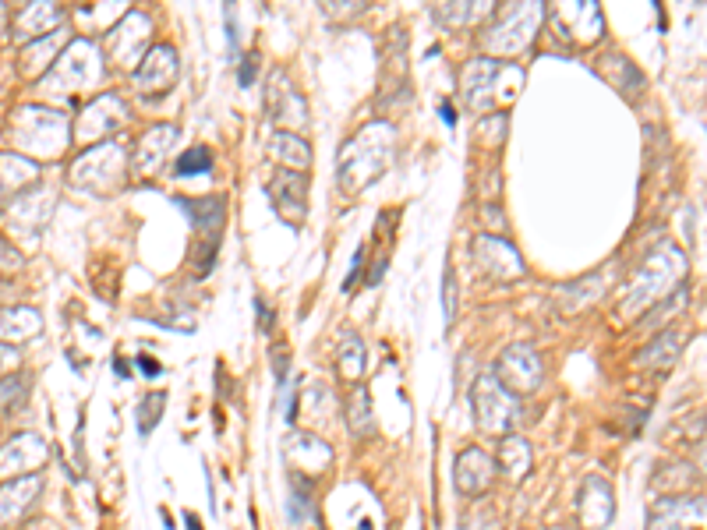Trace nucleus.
<instances>
[{"label":"nucleus","instance_id":"1","mask_svg":"<svg viewBox=\"0 0 707 530\" xmlns=\"http://www.w3.org/2000/svg\"><path fill=\"white\" fill-rule=\"evenodd\" d=\"M389 156H393V128L382 121L361 128L340 152V188L350 195L365 191L389 167Z\"/></svg>","mask_w":707,"mask_h":530},{"label":"nucleus","instance_id":"2","mask_svg":"<svg viewBox=\"0 0 707 530\" xmlns=\"http://www.w3.org/2000/svg\"><path fill=\"white\" fill-rule=\"evenodd\" d=\"M686 276V255L676 248V244H658L651 255L644 258L640 273L633 276L630 290L623 297V315H633V311H644L647 304H654L658 297L679 290V280Z\"/></svg>","mask_w":707,"mask_h":530},{"label":"nucleus","instance_id":"3","mask_svg":"<svg viewBox=\"0 0 707 530\" xmlns=\"http://www.w3.org/2000/svg\"><path fill=\"white\" fill-rule=\"evenodd\" d=\"M471 407H474V424L488 435H517V428L524 424V403L495 379V371H481L478 382L471 389Z\"/></svg>","mask_w":707,"mask_h":530},{"label":"nucleus","instance_id":"4","mask_svg":"<svg viewBox=\"0 0 707 530\" xmlns=\"http://www.w3.org/2000/svg\"><path fill=\"white\" fill-rule=\"evenodd\" d=\"M541 18H545L541 4H506L502 11H495V22L488 25L481 43H485V50L513 57V53L531 46V39L538 36Z\"/></svg>","mask_w":707,"mask_h":530},{"label":"nucleus","instance_id":"5","mask_svg":"<svg viewBox=\"0 0 707 530\" xmlns=\"http://www.w3.org/2000/svg\"><path fill=\"white\" fill-rule=\"evenodd\" d=\"M181 212L195 227V273L206 276L216 262V248H220L223 223H227V205L223 198H177Z\"/></svg>","mask_w":707,"mask_h":530},{"label":"nucleus","instance_id":"6","mask_svg":"<svg viewBox=\"0 0 707 530\" xmlns=\"http://www.w3.org/2000/svg\"><path fill=\"white\" fill-rule=\"evenodd\" d=\"M495 379L510 389L513 396H527L541 386L545 379V368H541V357L531 343H510V347L499 354L495 364Z\"/></svg>","mask_w":707,"mask_h":530},{"label":"nucleus","instance_id":"7","mask_svg":"<svg viewBox=\"0 0 707 530\" xmlns=\"http://www.w3.org/2000/svg\"><path fill=\"white\" fill-rule=\"evenodd\" d=\"M269 198H273V209L283 223L297 227V223H305L308 216V174L301 170H276L266 184Z\"/></svg>","mask_w":707,"mask_h":530},{"label":"nucleus","instance_id":"8","mask_svg":"<svg viewBox=\"0 0 707 530\" xmlns=\"http://www.w3.org/2000/svg\"><path fill=\"white\" fill-rule=\"evenodd\" d=\"M647 530H707V495H672L651 509Z\"/></svg>","mask_w":707,"mask_h":530},{"label":"nucleus","instance_id":"9","mask_svg":"<svg viewBox=\"0 0 707 530\" xmlns=\"http://www.w3.org/2000/svg\"><path fill=\"white\" fill-rule=\"evenodd\" d=\"M495 456H488L485 449L467 446L457 453V463H453V485H457L460 495L467 499H485L495 485Z\"/></svg>","mask_w":707,"mask_h":530},{"label":"nucleus","instance_id":"10","mask_svg":"<svg viewBox=\"0 0 707 530\" xmlns=\"http://www.w3.org/2000/svg\"><path fill=\"white\" fill-rule=\"evenodd\" d=\"M61 78H68L71 92L89 89V85H96L99 78H103V61H99V50L89 39H78L61 61H57V68L50 71V85H57Z\"/></svg>","mask_w":707,"mask_h":530},{"label":"nucleus","instance_id":"11","mask_svg":"<svg viewBox=\"0 0 707 530\" xmlns=\"http://www.w3.org/2000/svg\"><path fill=\"white\" fill-rule=\"evenodd\" d=\"M552 18V25L563 32L566 39L580 46H591L601 39V8L598 4H555L552 11H545Z\"/></svg>","mask_w":707,"mask_h":530},{"label":"nucleus","instance_id":"12","mask_svg":"<svg viewBox=\"0 0 707 530\" xmlns=\"http://www.w3.org/2000/svg\"><path fill=\"white\" fill-rule=\"evenodd\" d=\"M577 516L584 530H609L616 520V495L605 477H587L577 495Z\"/></svg>","mask_w":707,"mask_h":530},{"label":"nucleus","instance_id":"13","mask_svg":"<svg viewBox=\"0 0 707 530\" xmlns=\"http://www.w3.org/2000/svg\"><path fill=\"white\" fill-rule=\"evenodd\" d=\"M177 71H181V64H177V50L170 43H160V46H153V50L145 53L142 64H138L135 89H142V92H167L170 85L177 82Z\"/></svg>","mask_w":707,"mask_h":530},{"label":"nucleus","instance_id":"14","mask_svg":"<svg viewBox=\"0 0 707 530\" xmlns=\"http://www.w3.org/2000/svg\"><path fill=\"white\" fill-rule=\"evenodd\" d=\"M474 251H478V258L488 269V276H495V280L506 283V280H520V276H524V258L517 255V248H513L510 241H502V237H495V234H485V237H478Z\"/></svg>","mask_w":707,"mask_h":530},{"label":"nucleus","instance_id":"15","mask_svg":"<svg viewBox=\"0 0 707 530\" xmlns=\"http://www.w3.org/2000/svg\"><path fill=\"white\" fill-rule=\"evenodd\" d=\"M43 492V477L39 474H22L11 477L8 485H0V527H11L32 509V502Z\"/></svg>","mask_w":707,"mask_h":530},{"label":"nucleus","instance_id":"16","mask_svg":"<svg viewBox=\"0 0 707 530\" xmlns=\"http://www.w3.org/2000/svg\"><path fill=\"white\" fill-rule=\"evenodd\" d=\"M506 71V64L488 61V57H478L464 68V96L474 110H485V106L495 103V89H499V75Z\"/></svg>","mask_w":707,"mask_h":530},{"label":"nucleus","instance_id":"17","mask_svg":"<svg viewBox=\"0 0 707 530\" xmlns=\"http://www.w3.org/2000/svg\"><path fill=\"white\" fill-rule=\"evenodd\" d=\"M177 142V128L174 124H156L153 131H145L142 142H138L135 156H131V167L135 174H153V170L163 167V159L170 156Z\"/></svg>","mask_w":707,"mask_h":530},{"label":"nucleus","instance_id":"18","mask_svg":"<svg viewBox=\"0 0 707 530\" xmlns=\"http://www.w3.org/2000/svg\"><path fill=\"white\" fill-rule=\"evenodd\" d=\"M287 453H290V463H294L301 474H319V470H326L329 463H333L329 442H322L319 435L312 432H290Z\"/></svg>","mask_w":707,"mask_h":530},{"label":"nucleus","instance_id":"19","mask_svg":"<svg viewBox=\"0 0 707 530\" xmlns=\"http://www.w3.org/2000/svg\"><path fill=\"white\" fill-rule=\"evenodd\" d=\"M145 43H149V18H145L142 11H131V15L110 32V50H114V57L121 64L138 61V53H142Z\"/></svg>","mask_w":707,"mask_h":530},{"label":"nucleus","instance_id":"20","mask_svg":"<svg viewBox=\"0 0 707 530\" xmlns=\"http://www.w3.org/2000/svg\"><path fill=\"white\" fill-rule=\"evenodd\" d=\"M46 460V446L39 435H18L15 442H8V446L0 449V474H15L18 470H29V474H36V463Z\"/></svg>","mask_w":707,"mask_h":530},{"label":"nucleus","instance_id":"21","mask_svg":"<svg viewBox=\"0 0 707 530\" xmlns=\"http://www.w3.org/2000/svg\"><path fill=\"white\" fill-rule=\"evenodd\" d=\"M121 96H114V92H107V96H99L96 103L89 106L82 114V124H78V138H96V128L99 135H107V131H117L124 124V117H128V110H114V103Z\"/></svg>","mask_w":707,"mask_h":530},{"label":"nucleus","instance_id":"22","mask_svg":"<svg viewBox=\"0 0 707 530\" xmlns=\"http://www.w3.org/2000/svg\"><path fill=\"white\" fill-rule=\"evenodd\" d=\"M495 467H499L502 474L510 477V481H520V477H527V474H531V467H534V449H531V442H527L524 435H506V439H499Z\"/></svg>","mask_w":707,"mask_h":530},{"label":"nucleus","instance_id":"23","mask_svg":"<svg viewBox=\"0 0 707 530\" xmlns=\"http://www.w3.org/2000/svg\"><path fill=\"white\" fill-rule=\"evenodd\" d=\"M269 156L276 159V163H283V170H301L305 174L308 163H312V149H308V142L297 131H273V138H269Z\"/></svg>","mask_w":707,"mask_h":530},{"label":"nucleus","instance_id":"24","mask_svg":"<svg viewBox=\"0 0 707 530\" xmlns=\"http://www.w3.org/2000/svg\"><path fill=\"white\" fill-rule=\"evenodd\" d=\"M276 82H280V89H273V92H269V99H266V106H269V114H273V121H280V124H287V121L305 124V121H308V117H305V99H301L294 89H290L287 78H283V75H276Z\"/></svg>","mask_w":707,"mask_h":530},{"label":"nucleus","instance_id":"25","mask_svg":"<svg viewBox=\"0 0 707 530\" xmlns=\"http://www.w3.org/2000/svg\"><path fill=\"white\" fill-rule=\"evenodd\" d=\"M347 432L354 439H372L375 435V414H372V400H368V389L358 386L347 396Z\"/></svg>","mask_w":707,"mask_h":530},{"label":"nucleus","instance_id":"26","mask_svg":"<svg viewBox=\"0 0 707 530\" xmlns=\"http://www.w3.org/2000/svg\"><path fill=\"white\" fill-rule=\"evenodd\" d=\"M598 71L605 78H609L612 85H616L623 96H640V89H644V78H640V71L633 68L626 57H619V53H609V57H601Z\"/></svg>","mask_w":707,"mask_h":530},{"label":"nucleus","instance_id":"27","mask_svg":"<svg viewBox=\"0 0 707 530\" xmlns=\"http://www.w3.org/2000/svg\"><path fill=\"white\" fill-rule=\"evenodd\" d=\"M697 477L700 474H697V467H693V460H672L654 474V488L665 492V499H672V495L690 492V485L697 481Z\"/></svg>","mask_w":707,"mask_h":530},{"label":"nucleus","instance_id":"28","mask_svg":"<svg viewBox=\"0 0 707 530\" xmlns=\"http://www.w3.org/2000/svg\"><path fill=\"white\" fill-rule=\"evenodd\" d=\"M679 350H683V343H679V333H662L658 340L651 343V347H644L637 354V364L640 368H669L672 361L679 357Z\"/></svg>","mask_w":707,"mask_h":530},{"label":"nucleus","instance_id":"29","mask_svg":"<svg viewBox=\"0 0 707 530\" xmlns=\"http://www.w3.org/2000/svg\"><path fill=\"white\" fill-rule=\"evenodd\" d=\"M336 364H340V375L350 382H358L365 375V343L358 336H343V347L336 354Z\"/></svg>","mask_w":707,"mask_h":530},{"label":"nucleus","instance_id":"30","mask_svg":"<svg viewBox=\"0 0 707 530\" xmlns=\"http://www.w3.org/2000/svg\"><path fill=\"white\" fill-rule=\"evenodd\" d=\"M29 389H32V375H25V371L4 375V379H0V410H18L29 400Z\"/></svg>","mask_w":707,"mask_h":530},{"label":"nucleus","instance_id":"31","mask_svg":"<svg viewBox=\"0 0 707 530\" xmlns=\"http://www.w3.org/2000/svg\"><path fill=\"white\" fill-rule=\"evenodd\" d=\"M213 167V152L206 145H191L181 159H177V177H198V174H209Z\"/></svg>","mask_w":707,"mask_h":530},{"label":"nucleus","instance_id":"32","mask_svg":"<svg viewBox=\"0 0 707 530\" xmlns=\"http://www.w3.org/2000/svg\"><path fill=\"white\" fill-rule=\"evenodd\" d=\"M163 407H167V393H149L138 403V435H149L156 428V421L163 417Z\"/></svg>","mask_w":707,"mask_h":530},{"label":"nucleus","instance_id":"33","mask_svg":"<svg viewBox=\"0 0 707 530\" xmlns=\"http://www.w3.org/2000/svg\"><path fill=\"white\" fill-rule=\"evenodd\" d=\"M315 506H312V485H308L305 477H294V485H290V516L297 523L312 520Z\"/></svg>","mask_w":707,"mask_h":530},{"label":"nucleus","instance_id":"34","mask_svg":"<svg viewBox=\"0 0 707 530\" xmlns=\"http://www.w3.org/2000/svg\"><path fill=\"white\" fill-rule=\"evenodd\" d=\"M464 530H502V513L492 502H478V506L467 513Z\"/></svg>","mask_w":707,"mask_h":530},{"label":"nucleus","instance_id":"35","mask_svg":"<svg viewBox=\"0 0 707 530\" xmlns=\"http://www.w3.org/2000/svg\"><path fill=\"white\" fill-rule=\"evenodd\" d=\"M488 15V4L485 0H478V4H471V8H464V4H446V8H439V18L449 25H464V22H474V18Z\"/></svg>","mask_w":707,"mask_h":530},{"label":"nucleus","instance_id":"36","mask_svg":"<svg viewBox=\"0 0 707 530\" xmlns=\"http://www.w3.org/2000/svg\"><path fill=\"white\" fill-rule=\"evenodd\" d=\"M57 18H61V11L57 8H43V4H29V11L22 15V22H18V36H29V25H36V32H43V25L50 22L54 25Z\"/></svg>","mask_w":707,"mask_h":530},{"label":"nucleus","instance_id":"37","mask_svg":"<svg viewBox=\"0 0 707 530\" xmlns=\"http://www.w3.org/2000/svg\"><path fill=\"white\" fill-rule=\"evenodd\" d=\"M442 308H446V322H453L457 315V276H453V265H446V280H442Z\"/></svg>","mask_w":707,"mask_h":530},{"label":"nucleus","instance_id":"38","mask_svg":"<svg viewBox=\"0 0 707 530\" xmlns=\"http://www.w3.org/2000/svg\"><path fill=\"white\" fill-rule=\"evenodd\" d=\"M18 265H22V255L0 241V269H4V273H11V269H18Z\"/></svg>","mask_w":707,"mask_h":530},{"label":"nucleus","instance_id":"39","mask_svg":"<svg viewBox=\"0 0 707 530\" xmlns=\"http://www.w3.org/2000/svg\"><path fill=\"white\" fill-rule=\"evenodd\" d=\"M361 265H365V248H358V255H354V265H350V276H347V283H343V290H354V287H358Z\"/></svg>","mask_w":707,"mask_h":530},{"label":"nucleus","instance_id":"40","mask_svg":"<svg viewBox=\"0 0 707 530\" xmlns=\"http://www.w3.org/2000/svg\"><path fill=\"white\" fill-rule=\"evenodd\" d=\"M18 364V350L8 347V343H0V371H15Z\"/></svg>","mask_w":707,"mask_h":530},{"label":"nucleus","instance_id":"41","mask_svg":"<svg viewBox=\"0 0 707 530\" xmlns=\"http://www.w3.org/2000/svg\"><path fill=\"white\" fill-rule=\"evenodd\" d=\"M138 368H142V375H149V379H156L160 375V361H153V357H138Z\"/></svg>","mask_w":707,"mask_h":530},{"label":"nucleus","instance_id":"42","mask_svg":"<svg viewBox=\"0 0 707 530\" xmlns=\"http://www.w3.org/2000/svg\"><path fill=\"white\" fill-rule=\"evenodd\" d=\"M255 308H259V329H262V333H266V329L273 326V315H269L266 304H262V301H255Z\"/></svg>","mask_w":707,"mask_h":530},{"label":"nucleus","instance_id":"43","mask_svg":"<svg viewBox=\"0 0 707 530\" xmlns=\"http://www.w3.org/2000/svg\"><path fill=\"white\" fill-rule=\"evenodd\" d=\"M697 474H704V477H707V439L697 446Z\"/></svg>","mask_w":707,"mask_h":530},{"label":"nucleus","instance_id":"44","mask_svg":"<svg viewBox=\"0 0 707 530\" xmlns=\"http://www.w3.org/2000/svg\"><path fill=\"white\" fill-rule=\"evenodd\" d=\"M251 78H255V61H244V71H241V85H251Z\"/></svg>","mask_w":707,"mask_h":530},{"label":"nucleus","instance_id":"45","mask_svg":"<svg viewBox=\"0 0 707 530\" xmlns=\"http://www.w3.org/2000/svg\"><path fill=\"white\" fill-rule=\"evenodd\" d=\"M184 527H188V530H202V523L195 520V513H184Z\"/></svg>","mask_w":707,"mask_h":530},{"label":"nucleus","instance_id":"46","mask_svg":"<svg viewBox=\"0 0 707 530\" xmlns=\"http://www.w3.org/2000/svg\"><path fill=\"white\" fill-rule=\"evenodd\" d=\"M442 117H446V124H457V114H453V106L442 103Z\"/></svg>","mask_w":707,"mask_h":530},{"label":"nucleus","instance_id":"47","mask_svg":"<svg viewBox=\"0 0 707 530\" xmlns=\"http://www.w3.org/2000/svg\"><path fill=\"white\" fill-rule=\"evenodd\" d=\"M559 530H570V527H559Z\"/></svg>","mask_w":707,"mask_h":530}]
</instances>
